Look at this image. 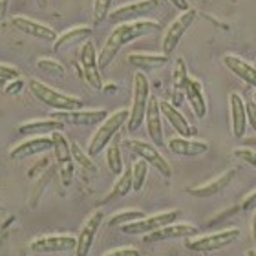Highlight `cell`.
Listing matches in <instances>:
<instances>
[{
    "label": "cell",
    "mask_w": 256,
    "mask_h": 256,
    "mask_svg": "<svg viewBox=\"0 0 256 256\" xmlns=\"http://www.w3.org/2000/svg\"><path fill=\"white\" fill-rule=\"evenodd\" d=\"M52 148H54L52 138L35 136V138H30L26 141H22V143L15 144L10 150V158L11 160H24V158H33V156L37 154H44V152H48Z\"/></svg>",
    "instance_id": "obj_16"
},
{
    "label": "cell",
    "mask_w": 256,
    "mask_h": 256,
    "mask_svg": "<svg viewBox=\"0 0 256 256\" xmlns=\"http://www.w3.org/2000/svg\"><path fill=\"white\" fill-rule=\"evenodd\" d=\"M150 101V80L143 72H136L134 75V90L132 104H130V116H128V130L136 132L144 121V114Z\"/></svg>",
    "instance_id": "obj_4"
},
{
    "label": "cell",
    "mask_w": 256,
    "mask_h": 256,
    "mask_svg": "<svg viewBox=\"0 0 256 256\" xmlns=\"http://www.w3.org/2000/svg\"><path fill=\"white\" fill-rule=\"evenodd\" d=\"M198 234V227L190 224H170L166 227L150 232L144 236L146 244H156V242H166V240H180V238H190Z\"/></svg>",
    "instance_id": "obj_17"
},
{
    "label": "cell",
    "mask_w": 256,
    "mask_h": 256,
    "mask_svg": "<svg viewBox=\"0 0 256 256\" xmlns=\"http://www.w3.org/2000/svg\"><path fill=\"white\" fill-rule=\"evenodd\" d=\"M102 256H139V251L134 247H121V249H114Z\"/></svg>",
    "instance_id": "obj_40"
},
{
    "label": "cell",
    "mask_w": 256,
    "mask_h": 256,
    "mask_svg": "<svg viewBox=\"0 0 256 256\" xmlns=\"http://www.w3.org/2000/svg\"><path fill=\"white\" fill-rule=\"evenodd\" d=\"M114 0H94V24L99 26L104 20H108L110 15V8H112Z\"/></svg>",
    "instance_id": "obj_34"
},
{
    "label": "cell",
    "mask_w": 256,
    "mask_h": 256,
    "mask_svg": "<svg viewBox=\"0 0 256 256\" xmlns=\"http://www.w3.org/2000/svg\"><path fill=\"white\" fill-rule=\"evenodd\" d=\"M161 110H160V101L156 97H150L148 106H146V114H144V121H146V132H148L150 141L161 148L165 141H163V126H161Z\"/></svg>",
    "instance_id": "obj_19"
},
{
    "label": "cell",
    "mask_w": 256,
    "mask_h": 256,
    "mask_svg": "<svg viewBox=\"0 0 256 256\" xmlns=\"http://www.w3.org/2000/svg\"><path fill=\"white\" fill-rule=\"evenodd\" d=\"M8 8H10V0H0V20H4L8 16Z\"/></svg>",
    "instance_id": "obj_43"
},
{
    "label": "cell",
    "mask_w": 256,
    "mask_h": 256,
    "mask_svg": "<svg viewBox=\"0 0 256 256\" xmlns=\"http://www.w3.org/2000/svg\"><path fill=\"white\" fill-rule=\"evenodd\" d=\"M198 13L194 10H187L183 11V13H180V16L178 18H174V22H172L170 26L166 28L165 32V37H163V44H161V48H163V54L165 55H170L174 50L180 46V42H182L183 35L188 32V28L194 24V20H196Z\"/></svg>",
    "instance_id": "obj_11"
},
{
    "label": "cell",
    "mask_w": 256,
    "mask_h": 256,
    "mask_svg": "<svg viewBox=\"0 0 256 256\" xmlns=\"http://www.w3.org/2000/svg\"><path fill=\"white\" fill-rule=\"evenodd\" d=\"M143 216H146V214L141 212V210H136V208L119 210V212H116L112 218H110L108 225H110V227H121V225H124V224H130V222H136V220L143 218Z\"/></svg>",
    "instance_id": "obj_33"
},
{
    "label": "cell",
    "mask_w": 256,
    "mask_h": 256,
    "mask_svg": "<svg viewBox=\"0 0 256 256\" xmlns=\"http://www.w3.org/2000/svg\"><path fill=\"white\" fill-rule=\"evenodd\" d=\"M188 80V74H187V64L185 60L180 57L174 64V99L176 101L172 102L174 106L182 102V97L185 96V84Z\"/></svg>",
    "instance_id": "obj_28"
},
{
    "label": "cell",
    "mask_w": 256,
    "mask_h": 256,
    "mask_svg": "<svg viewBox=\"0 0 256 256\" xmlns=\"http://www.w3.org/2000/svg\"><path fill=\"white\" fill-rule=\"evenodd\" d=\"M242 210H256V190L242 202Z\"/></svg>",
    "instance_id": "obj_41"
},
{
    "label": "cell",
    "mask_w": 256,
    "mask_h": 256,
    "mask_svg": "<svg viewBox=\"0 0 256 256\" xmlns=\"http://www.w3.org/2000/svg\"><path fill=\"white\" fill-rule=\"evenodd\" d=\"M72 158H74V163H79L80 168H84L88 172H97V165L94 163V158H90L88 152L80 148L79 143H72Z\"/></svg>",
    "instance_id": "obj_31"
},
{
    "label": "cell",
    "mask_w": 256,
    "mask_h": 256,
    "mask_svg": "<svg viewBox=\"0 0 256 256\" xmlns=\"http://www.w3.org/2000/svg\"><path fill=\"white\" fill-rule=\"evenodd\" d=\"M37 68L42 70V72H48V74L59 75V77H62L64 75V66L60 62H57L55 59H38Z\"/></svg>",
    "instance_id": "obj_35"
},
{
    "label": "cell",
    "mask_w": 256,
    "mask_h": 256,
    "mask_svg": "<svg viewBox=\"0 0 256 256\" xmlns=\"http://www.w3.org/2000/svg\"><path fill=\"white\" fill-rule=\"evenodd\" d=\"M102 220H104L102 210H97V212H94L90 218L84 222L79 236H77V247H75L77 256H88L90 254L92 246H94V242H96L97 230H99V227H101Z\"/></svg>",
    "instance_id": "obj_15"
},
{
    "label": "cell",
    "mask_w": 256,
    "mask_h": 256,
    "mask_svg": "<svg viewBox=\"0 0 256 256\" xmlns=\"http://www.w3.org/2000/svg\"><path fill=\"white\" fill-rule=\"evenodd\" d=\"M156 8H160V0H138V2H130V4L119 6L114 11H110L108 22L119 26V24H126V22L143 20V16L152 13Z\"/></svg>",
    "instance_id": "obj_10"
},
{
    "label": "cell",
    "mask_w": 256,
    "mask_h": 256,
    "mask_svg": "<svg viewBox=\"0 0 256 256\" xmlns=\"http://www.w3.org/2000/svg\"><path fill=\"white\" fill-rule=\"evenodd\" d=\"M185 99L190 104L192 112L198 119H203L207 116V101H205V92H203L202 80L188 77L185 84Z\"/></svg>",
    "instance_id": "obj_23"
},
{
    "label": "cell",
    "mask_w": 256,
    "mask_h": 256,
    "mask_svg": "<svg viewBox=\"0 0 256 256\" xmlns=\"http://www.w3.org/2000/svg\"><path fill=\"white\" fill-rule=\"evenodd\" d=\"M52 141H54V154L55 161H57V168H59L60 174V182H62L64 187H68L72 180H74V158H72V143H70L66 136H64L60 130L54 132L52 136Z\"/></svg>",
    "instance_id": "obj_9"
},
{
    "label": "cell",
    "mask_w": 256,
    "mask_h": 256,
    "mask_svg": "<svg viewBox=\"0 0 256 256\" xmlns=\"http://www.w3.org/2000/svg\"><path fill=\"white\" fill-rule=\"evenodd\" d=\"M35 4L38 6V8H48V0H35Z\"/></svg>",
    "instance_id": "obj_44"
},
{
    "label": "cell",
    "mask_w": 256,
    "mask_h": 256,
    "mask_svg": "<svg viewBox=\"0 0 256 256\" xmlns=\"http://www.w3.org/2000/svg\"><path fill=\"white\" fill-rule=\"evenodd\" d=\"M180 216H182V210L172 208V210H165V212L154 214V216H143V218L136 220V222H130V224L121 225L119 229H121L123 234L146 236V234H150V232H154V230L161 229V227L176 224Z\"/></svg>",
    "instance_id": "obj_5"
},
{
    "label": "cell",
    "mask_w": 256,
    "mask_h": 256,
    "mask_svg": "<svg viewBox=\"0 0 256 256\" xmlns=\"http://www.w3.org/2000/svg\"><path fill=\"white\" fill-rule=\"evenodd\" d=\"M80 77L86 80V84L94 90H102V75L99 66V54L96 52V46L92 40H86L80 46L79 54Z\"/></svg>",
    "instance_id": "obj_8"
},
{
    "label": "cell",
    "mask_w": 256,
    "mask_h": 256,
    "mask_svg": "<svg viewBox=\"0 0 256 256\" xmlns=\"http://www.w3.org/2000/svg\"><path fill=\"white\" fill-rule=\"evenodd\" d=\"M110 114L106 110H70V112H55L52 118L60 121L64 124H79V126H99Z\"/></svg>",
    "instance_id": "obj_14"
},
{
    "label": "cell",
    "mask_w": 256,
    "mask_h": 256,
    "mask_svg": "<svg viewBox=\"0 0 256 256\" xmlns=\"http://www.w3.org/2000/svg\"><path fill=\"white\" fill-rule=\"evenodd\" d=\"M232 154L236 158H240L242 161H246L247 165H251L252 168H256V150H251V148H234Z\"/></svg>",
    "instance_id": "obj_36"
},
{
    "label": "cell",
    "mask_w": 256,
    "mask_h": 256,
    "mask_svg": "<svg viewBox=\"0 0 256 256\" xmlns=\"http://www.w3.org/2000/svg\"><path fill=\"white\" fill-rule=\"evenodd\" d=\"M240 230L238 229H225L220 232H210V234L203 236H194L185 240V247L188 251L194 252H210V251H220L227 246H232L238 238H240Z\"/></svg>",
    "instance_id": "obj_6"
},
{
    "label": "cell",
    "mask_w": 256,
    "mask_h": 256,
    "mask_svg": "<svg viewBox=\"0 0 256 256\" xmlns=\"http://www.w3.org/2000/svg\"><path fill=\"white\" fill-rule=\"evenodd\" d=\"M246 110H247V123L251 124V128L256 132V104L252 99L246 102Z\"/></svg>",
    "instance_id": "obj_39"
},
{
    "label": "cell",
    "mask_w": 256,
    "mask_h": 256,
    "mask_svg": "<svg viewBox=\"0 0 256 256\" xmlns=\"http://www.w3.org/2000/svg\"><path fill=\"white\" fill-rule=\"evenodd\" d=\"M92 33H94V30H92L90 26L72 28V30L64 32L62 35L57 37V40L54 42V52L57 54V52H60V50L68 48V46H74V44H77V42H82V40L86 42V40L92 37Z\"/></svg>",
    "instance_id": "obj_26"
},
{
    "label": "cell",
    "mask_w": 256,
    "mask_h": 256,
    "mask_svg": "<svg viewBox=\"0 0 256 256\" xmlns=\"http://www.w3.org/2000/svg\"><path fill=\"white\" fill-rule=\"evenodd\" d=\"M10 22L16 32L24 33V35H30V37L37 38V40L55 42L57 37H59L54 28L46 26V24H42V22H38V20H33V18H30V16L15 15V16H11Z\"/></svg>",
    "instance_id": "obj_13"
},
{
    "label": "cell",
    "mask_w": 256,
    "mask_h": 256,
    "mask_svg": "<svg viewBox=\"0 0 256 256\" xmlns=\"http://www.w3.org/2000/svg\"><path fill=\"white\" fill-rule=\"evenodd\" d=\"M246 256H256V249H249V251L246 252Z\"/></svg>",
    "instance_id": "obj_46"
},
{
    "label": "cell",
    "mask_w": 256,
    "mask_h": 256,
    "mask_svg": "<svg viewBox=\"0 0 256 256\" xmlns=\"http://www.w3.org/2000/svg\"><path fill=\"white\" fill-rule=\"evenodd\" d=\"M128 116H130V110L121 108L118 112L110 114V116L99 124L96 134L92 136L90 144H88V156H90V158H97L102 150L108 148V144L112 143V139L116 138V134L128 123Z\"/></svg>",
    "instance_id": "obj_3"
},
{
    "label": "cell",
    "mask_w": 256,
    "mask_h": 256,
    "mask_svg": "<svg viewBox=\"0 0 256 256\" xmlns=\"http://www.w3.org/2000/svg\"><path fill=\"white\" fill-rule=\"evenodd\" d=\"M254 66H256V62H254Z\"/></svg>",
    "instance_id": "obj_49"
},
{
    "label": "cell",
    "mask_w": 256,
    "mask_h": 256,
    "mask_svg": "<svg viewBox=\"0 0 256 256\" xmlns=\"http://www.w3.org/2000/svg\"><path fill=\"white\" fill-rule=\"evenodd\" d=\"M28 86H30L32 96L37 101H40L42 104H46L50 108H54L55 112H70V110H80L82 108V99L62 94V92L55 90L52 86L44 84L42 80L32 79L28 82Z\"/></svg>",
    "instance_id": "obj_2"
},
{
    "label": "cell",
    "mask_w": 256,
    "mask_h": 256,
    "mask_svg": "<svg viewBox=\"0 0 256 256\" xmlns=\"http://www.w3.org/2000/svg\"><path fill=\"white\" fill-rule=\"evenodd\" d=\"M208 143L205 139H192V138H174L168 141V150L172 154L183 156V158H198L208 152Z\"/></svg>",
    "instance_id": "obj_18"
},
{
    "label": "cell",
    "mask_w": 256,
    "mask_h": 256,
    "mask_svg": "<svg viewBox=\"0 0 256 256\" xmlns=\"http://www.w3.org/2000/svg\"><path fill=\"white\" fill-rule=\"evenodd\" d=\"M160 30H161L160 22L146 20V18L116 26L114 32L108 35L102 50L99 52V66H101V72L106 70L108 66L114 62V59L118 57L119 52H121L126 44L134 42V40H138V38H141V37H146L150 33L160 32Z\"/></svg>",
    "instance_id": "obj_1"
},
{
    "label": "cell",
    "mask_w": 256,
    "mask_h": 256,
    "mask_svg": "<svg viewBox=\"0 0 256 256\" xmlns=\"http://www.w3.org/2000/svg\"><path fill=\"white\" fill-rule=\"evenodd\" d=\"M132 170H128V168H124L123 174L119 176V180L116 182V185H114L112 192L106 196V200L104 202H108V200H116V198H124L128 194V192L132 190Z\"/></svg>",
    "instance_id": "obj_30"
},
{
    "label": "cell",
    "mask_w": 256,
    "mask_h": 256,
    "mask_svg": "<svg viewBox=\"0 0 256 256\" xmlns=\"http://www.w3.org/2000/svg\"><path fill=\"white\" fill-rule=\"evenodd\" d=\"M252 101H254V104H256V94H254V99H252Z\"/></svg>",
    "instance_id": "obj_48"
},
{
    "label": "cell",
    "mask_w": 256,
    "mask_h": 256,
    "mask_svg": "<svg viewBox=\"0 0 256 256\" xmlns=\"http://www.w3.org/2000/svg\"><path fill=\"white\" fill-rule=\"evenodd\" d=\"M160 110H161V116L168 121V124H170L182 138H192V136L196 134V130L190 126L187 118H185L170 101H160Z\"/></svg>",
    "instance_id": "obj_21"
},
{
    "label": "cell",
    "mask_w": 256,
    "mask_h": 256,
    "mask_svg": "<svg viewBox=\"0 0 256 256\" xmlns=\"http://www.w3.org/2000/svg\"><path fill=\"white\" fill-rule=\"evenodd\" d=\"M168 2H170L178 11H182V13L183 11L190 10V8H188V0H168Z\"/></svg>",
    "instance_id": "obj_42"
},
{
    "label": "cell",
    "mask_w": 256,
    "mask_h": 256,
    "mask_svg": "<svg viewBox=\"0 0 256 256\" xmlns=\"http://www.w3.org/2000/svg\"><path fill=\"white\" fill-rule=\"evenodd\" d=\"M66 126L64 123H60V121H57V119H38V121H28V123H22L20 126H18V134H22V136H38V134H54L57 132V130H62V128Z\"/></svg>",
    "instance_id": "obj_27"
},
{
    "label": "cell",
    "mask_w": 256,
    "mask_h": 256,
    "mask_svg": "<svg viewBox=\"0 0 256 256\" xmlns=\"http://www.w3.org/2000/svg\"><path fill=\"white\" fill-rule=\"evenodd\" d=\"M123 143L130 152L139 156V160L146 161L148 166H154L156 172H160L163 178L170 180L172 168H170V165H168V161H166L165 158H163V154L158 150L156 144L144 143V141H141V139H124Z\"/></svg>",
    "instance_id": "obj_7"
},
{
    "label": "cell",
    "mask_w": 256,
    "mask_h": 256,
    "mask_svg": "<svg viewBox=\"0 0 256 256\" xmlns=\"http://www.w3.org/2000/svg\"><path fill=\"white\" fill-rule=\"evenodd\" d=\"M229 110H230V128L236 139H242L247 130V110L246 102L240 94L232 92L229 96Z\"/></svg>",
    "instance_id": "obj_20"
},
{
    "label": "cell",
    "mask_w": 256,
    "mask_h": 256,
    "mask_svg": "<svg viewBox=\"0 0 256 256\" xmlns=\"http://www.w3.org/2000/svg\"><path fill=\"white\" fill-rule=\"evenodd\" d=\"M20 77V72L11 66V64H2L0 62V80H13Z\"/></svg>",
    "instance_id": "obj_37"
},
{
    "label": "cell",
    "mask_w": 256,
    "mask_h": 256,
    "mask_svg": "<svg viewBox=\"0 0 256 256\" xmlns=\"http://www.w3.org/2000/svg\"><path fill=\"white\" fill-rule=\"evenodd\" d=\"M77 238L70 234H52L40 236L30 242V251L35 254H48V252H68L75 251Z\"/></svg>",
    "instance_id": "obj_12"
},
{
    "label": "cell",
    "mask_w": 256,
    "mask_h": 256,
    "mask_svg": "<svg viewBox=\"0 0 256 256\" xmlns=\"http://www.w3.org/2000/svg\"><path fill=\"white\" fill-rule=\"evenodd\" d=\"M128 64L139 72H150V70H161L168 64V55L165 54H130L126 57Z\"/></svg>",
    "instance_id": "obj_25"
},
{
    "label": "cell",
    "mask_w": 256,
    "mask_h": 256,
    "mask_svg": "<svg viewBox=\"0 0 256 256\" xmlns=\"http://www.w3.org/2000/svg\"><path fill=\"white\" fill-rule=\"evenodd\" d=\"M236 178V170L234 168H230V170L224 172L222 176H218L214 182H208L205 183V185H200V187H190L188 188V194L194 198H200V200H205V198H212L216 196V194H220L222 190H225V188L229 187L230 183L234 182Z\"/></svg>",
    "instance_id": "obj_22"
},
{
    "label": "cell",
    "mask_w": 256,
    "mask_h": 256,
    "mask_svg": "<svg viewBox=\"0 0 256 256\" xmlns=\"http://www.w3.org/2000/svg\"><path fill=\"white\" fill-rule=\"evenodd\" d=\"M24 80L18 77V79H13V80H8L6 82V88H4V92L8 94V96H16L18 92H22V88H24Z\"/></svg>",
    "instance_id": "obj_38"
},
{
    "label": "cell",
    "mask_w": 256,
    "mask_h": 256,
    "mask_svg": "<svg viewBox=\"0 0 256 256\" xmlns=\"http://www.w3.org/2000/svg\"><path fill=\"white\" fill-rule=\"evenodd\" d=\"M106 165L110 168L112 174L116 176H121L124 170V161H123V154H121V146L118 143L108 144L106 148Z\"/></svg>",
    "instance_id": "obj_29"
},
{
    "label": "cell",
    "mask_w": 256,
    "mask_h": 256,
    "mask_svg": "<svg viewBox=\"0 0 256 256\" xmlns=\"http://www.w3.org/2000/svg\"><path fill=\"white\" fill-rule=\"evenodd\" d=\"M6 82H8V80H0V92H2L6 88Z\"/></svg>",
    "instance_id": "obj_47"
},
{
    "label": "cell",
    "mask_w": 256,
    "mask_h": 256,
    "mask_svg": "<svg viewBox=\"0 0 256 256\" xmlns=\"http://www.w3.org/2000/svg\"><path fill=\"white\" fill-rule=\"evenodd\" d=\"M252 238L256 242V214H254V220H252Z\"/></svg>",
    "instance_id": "obj_45"
},
{
    "label": "cell",
    "mask_w": 256,
    "mask_h": 256,
    "mask_svg": "<svg viewBox=\"0 0 256 256\" xmlns=\"http://www.w3.org/2000/svg\"><path fill=\"white\" fill-rule=\"evenodd\" d=\"M146 174H148V163L143 160L136 161L132 165V190L139 192L143 188L144 182H146Z\"/></svg>",
    "instance_id": "obj_32"
},
{
    "label": "cell",
    "mask_w": 256,
    "mask_h": 256,
    "mask_svg": "<svg viewBox=\"0 0 256 256\" xmlns=\"http://www.w3.org/2000/svg\"><path fill=\"white\" fill-rule=\"evenodd\" d=\"M224 64L227 66V70H229L230 74H234L238 79H242L246 84L252 86L256 90V66L251 62H247V60H244L242 57H238V55H224Z\"/></svg>",
    "instance_id": "obj_24"
}]
</instances>
